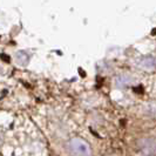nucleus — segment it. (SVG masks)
<instances>
[{
    "mask_svg": "<svg viewBox=\"0 0 156 156\" xmlns=\"http://www.w3.org/2000/svg\"><path fill=\"white\" fill-rule=\"evenodd\" d=\"M69 150L74 156H90V147L85 140L75 137L69 142Z\"/></svg>",
    "mask_w": 156,
    "mask_h": 156,
    "instance_id": "f257e3e1",
    "label": "nucleus"
},
{
    "mask_svg": "<svg viewBox=\"0 0 156 156\" xmlns=\"http://www.w3.org/2000/svg\"><path fill=\"white\" fill-rule=\"evenodd\" d=\"M137 147L144 156H156V140L153 137H144L139 140Z\"/></svg>",
    "mask_w": 156,
    "mask_h": 156,
    "instance_id": "f03ea898",
    "label": "nucleus"
},
{
    "mask_svg": "<svg viewBox=\"0 0 156 156\" xmlns=\"http://www.w3.org/2000/svg\"><path fill=\"white\" fill-rule=\"evenodd\" d=\"M16 62L19 63V65L25 66V65H27L28 60H30V58H28V54H27L26 52L20 51V52H18V53L16 54Z\"/></svg>",
    "mask_w": 156,
    "mask_h": 156,
    "instance_id": "7ed1b4c3",
    "label": "nucleus"
},
{
    "mask_svg": "<svg viewBox=\"0 0 156 156\" xmlns=\"http://www.w3.org/2000/svg\"><path fill=\"white\" fill-rule=\"evenodd\" d=\"M141 65H142L144 68H148V69H150V68H154V67H155L156 61H155V59H154L153 56H146V58H143V59H142Z\"/></svg>",
    "mask_w": 156,
    "mask_h": 156,
    "instance_id": "20e7f679",
    "label": "nucleus"
}]
</instances>
